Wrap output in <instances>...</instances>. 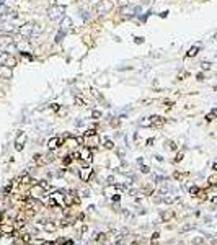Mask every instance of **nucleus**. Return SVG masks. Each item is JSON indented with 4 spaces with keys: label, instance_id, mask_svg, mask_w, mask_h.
<instances>
[{
    "label": "nucleus",
    "instance_id": "1",
    "mask_svg": "<svg viewBox=\"0 0 217 245\" xmlns=\"http://www.w3.org/2000/svg\"><path fill=\"white\" fill-rule=\"evenodd\" d=\"M65 7L64 5H52V7L47 10V17H49L51 21H56V20H60V18L65 17Z\"/></svg>",
    "mask_w": 217,
    "mask_h": 245
},
{
    "label": "nucleus",
    "instance_id": "2",
    "mask_svg": "<svg viewBox=\"0 0 217 245\" xmlns=\"http://www.w3.org/2000/svg\"><path fill=\"white\" fill-rule=\"evenodd\" d=\"M114 4H113V0H100V4L96 5V10H98L100 15H105V13H109L113 10Z\"/></svg>",
    "mask_w": 217,
    "mask_h": 245
},
{
    "label": "nucleus",
    "instance_id": "3",
    "mask_svg": "<svg viewBox=\"0 0 217 245\" xmlns=\"http://www.w3.org/2000/svg\"><path fill=\"white\" fill-rule=\"evenodd\" d=\"M33 30H34V24L33 23H25V24H21L20 26V35L21 36H25V38H29V36H33Z\"/></svg>",
    "mask_w": 217,
    "mask_h": 245
},
{
    "label": "nucleus",
    "instance_id": "4",
    "mask_svg": "<svg viewBox=\"0 0 217 245\" xmlns=\"http://www.w3.org/2000/svg\"><path fill=\"white\" fill-rule=\"evenodd\" d=\"M25 141H26V134L23 133V131H21V133H18L17 139H15V149H17L18 152L23 151V144H25Z\"/></svg>",
    "mask_w": 217,
    "mask_h": 245
},
{
    "label": "nucleus",
    "instance_id": "5",
    "mask_svg": "<svg viewBox=\"0 0 217 245\" xmlns=\"http://www.w3.org/2000/svg\"><path fill=\"white\" fill-rule=\"evenodd\" d=\"M13 77V72H11V67H7V66H0V79H8Z\"/></svg>",
    "mask_w": 217,
    "mask_h": 245
},
{
    "label": "nucleus",
    "instance_id": "6",
    "mask_svg": "<svg viewBox=\"0 0 217 245\" xmlns=\"http://www.w3.org/2000/svg\"><path fill=\"white\" fill-rule=\"evenodd\" d=\"M72 24H74V23H72V20H70L69 17H64L62 18V23H60V31L67 35V31L72 28Z\"/></svg>",
    "mask_w": 217,
    "mask_h": 245
},
{
    "label": "nucleus",
    "instance_id": "7",
    "mask_svg": "<svg viewBox=\"0 0 217 245\" xmlns=\"http://www.w3.org/2000/svg\"><path fill=\"white\" fill-rule=\"evenodd\" d=\"M136 12H139V8L137 7H131V5H126V7L121 8V13H123L124 17H132Z\"/></svg>",
    "mask_w": 217,
    "mask_h": 245
},
{
    "label": "nucleus",
    "instance_id": "8",
    "mask_svg": "<svg viewBox=\"0 0 217 245\" xmlns=\"http://www.w3.org/2000/svg\"><path fill=\"white\" fill-rule=\"evenodd\" d=\"M90 177H91V168L90 167H85V168L80 170V180L82 182H88Z\"/></svg>",
    "mask_w": 217,
    "mask_h": 245
},
{
    "label": "nucleus",
    "instance_id": "9",
    "mask_svg": "<svg viewBox=\"0 0 217 245\" xmlns=\"http://www.w3.org/2000/svg\"><path fill=\"white\" fill-rule=\"evenodd\" d=\"M78 155H80L83 160H88V162H91V159H93V155H91V152H90V149H88V147H83V149L78 152Z\"/></svg>",
    "mask_w": 217,
    "mask_h": 245
},
{
    "label": "nucleus",
    "instance_id": "10",
    "mask_svg": "<svg viewBox=\"0 0 217 245\" xmlns=\"http://www.w3.org/2000/svg\"><path fill=\"white\" fill-rule=\"evenodd\" d=\"M0 232H2L4 235L13 234V226L11 224H0Z\"/></svg>",
    "mask_w": 217,
    "mask_h": 245
},
{
    "label": "nucleus",
    "instance_id": "11",
    "mask_svg": "<svg viewBox=\"0 0 217 245\" xmlns=\"http://www.w3.org/2000/svg\"><path fill=\"white\" fill-rule=\"evenodd\" d=\"M42 191H44V190H42L41 186H33L31 188V196L34 198V200H38V198H41L42 196Z\"/></svg>",
    "mask_w": 217,
    "mask_h": 245
},
{
    "label": "nucleus",
    "instance_id": "12",
    "mask_svg": "<svg viewBox=\"0 0 217 245\" xmlns=\"http://www.w3.org/2000/svg\"><path fill=\"white\" fill-rule=\"evenodd\" d=\"M59 146H60V139H59V137H52V139H49V142H47V147H49L51 151L57 149Z\"/></svg>",
    "mask_w": 217,
    "mask_h": 245
},
{
    "label": "nucleus",
    "instance_id": "13",
    "mask_svg": "<svg viewBox=\"0 0 217 245\" xmlns=\"http://www.w3.org/2000/svg\"><path fill=\"white\" fill-rule=\"evenodd\" d=\"M5 51H7L8 54H15V53H18V46H17V43H10V44H7Z\"/></svg>",
    "mask_w": 217,
    "mask_h": 245
},
{
    "label": "nucleus",
    "instance_id": "14",
    "mask_svg": "<svg viewBox=\"0 0 217 245\" xmlns=\"http://www.w3.org/2000/svg\"><path fill=\"white\" fill-rule=\"evenodd\" d=\"M152 118V126H162L165 122V119H162L160 116H150Z\"/></svg>",
    "mask_w": 217,
    "mask_h": 245
},
{
    "label": "nucleus",
    "instance_id": "15",
    "mask_svg": "<svg viewBox=\"0 0 217 245\" xmlns=\"http://www.w3.org/2000/svg\"><path fill=\"white\" fill-rule=\"evenodd\" d=\"M8 57H10V54H8L7 51H5V53H0V66H5Z\"/></svg>",
    "mask_w": 217,
    "mask_h": 245
},
{
    "label": "nucleus",
    "instance_id": "16",
    "mask_svg": "<svg viewBox=\"0 0 217 245\" xmlns=\"http://www.w3.org/2000/svg\"><path fill=\"white\" fill-rule=\"evenodd\" d=\"M142 128H150L152 126V118H144V119H140V122H139Z\"/></svg>",
    "mask_w": 217,
    "mask_h": 245
},
{
    "label": "nucleus",
    "instance_id": "17",
    "mask_svg": "<svg viewBox=\"0 0 217 245\" xmlns=\"http://www.w3.org/2000/svg\"><path fill=\"white\" fill-rule=\"evenodd\" d=\"M36 129H38V131H41V133H42V131H46V129H47V122L39 121L38 124H36Z\"/></svg>",
    "mask_w": 217,
    "mask_h": 245
},
{
    "label": "nucleus",
    "instance_id": "18",
    "mask_svg": "<svg viewBox=\"0 0 217 245\" xmlns=\"http://www.w3.org/2000/svg\"><path fill=\"white\" fill-rule=\"evenodd\" d=\"M162 201H163V203H173V201H176V198H173V196H170V195H167V196H163V198H162Z\"/></svg>",
    "mask_w": 217,
    "mask_h": 245
},
{
    "label": "nucleus",
    "instance_id": "19",
    "mask_svg": "<svg viewBox=\"0 0 217 245\" xmlns=\"http://www.w3.org/2000/svg\"><path fill=\"white\" fill-rule=\"evenodd\" d=\"M44 31V28H42L41 24H34V30H33V35H39V33Z\"/></svg>",
    "mask_w": 217,
    "mask_h": 245
},
{
    "label": "nucleus",
    "instance_id": "20",
    "mask_svg": "<svg viewBox=\"0 0 217 245\" xmlns=\"http://www.w3.org/2000/svg\"><path fill=\"white\" fill-rule=\"evenodd\" d=\"M198 51H199V48H198V46H194V48H191V49H189V53H188V56H189V57H193V56H196V54H198Z\"/></svg>",
    "mask_w": 217,
    "mask_h": 245
},
{
    "label": "nucleus",
    "instance_id": "21",
    "mask_svg": "<svg viewBox=\"0 0 217 245\" xmlns=\"http://www.w3.org/2000/svg\"><path fill=\"white\" fill-rule=\"evenodd\" d=\"M5 66H7V67H13V66H17V61H15L13 59V57H8V61H7V64H5Z\"/></svg>",
    "mask_w": 217,
    "mask_h": 245
},
{
    "label": "nucleus",
    "instance_id": "22",
    "mask_svg": "<svg viewBox=\"0 0 217 245\" xmlns=\"http://www.w3.org/2000/svg\"><path fill=\"white\" fill-rule=\"evenodd\" d=\"M105 147H106V149H114V142H113V141H109V139H106L105 141Z\"/></svg>",
    "mask_w": 217,
    "mask_h": 245
},
{
    "label": "nucleus",
    "instance_id": "23",
    "mask_svg": "<svg viewBox=\"0 0 217 245\" xmlns=\"http://www.w3.org/2000/svg\"><path fill=\"white\" fill-rule=\"evenodd\" d=\"M173 216V214L172 213H168V211H165V213H162V219H163V220H168V219H170V217H172Z\"/></svg>",
    "mask_w": 217,
    "mask_h": 245
},
{
    "label": "nucleus",
    "instance_id": "24",
    "mask_svg": "<svg viewBox=\"0 0 217 245\" xmlns=\"http://www.w3.org/2000/svg\"><path fill=\"white\" fill-rule=\"evenodd\" d=\"M44 229H46L47 232H54V231H56V226H54V224H46Z\"/></svg>",
    "mask_w": 217,
    "mask_h": 245
},
{
    "label": "nucleus",
    "instance_id": "25",
    "mask_svg": "<svg viewBox=\"0 0 217 245\" xmlns=\"http://www.w3.org/2000/svg\"><path fill=\"white\" fill-rule=\"evenodd\" d=\"M39 186H41L42 190H49V183L46 182V180H42V182H39Z\"/></svg>",
    "mask_w": 217,
    "mask_h": 245
},
{
    "label": "nucleus",
    "instance_id": "26",
    "mask_svg": "<svg viewBox=\"0 0 217 245\" xmlns=\"http://www.w3.org/2000/svg\"><path fill=\"white\" fill-rule=\"evenodd\" d=\"M167 147H170L172 151H175V149H176V144L173 142V141H167Z\"/></svg>",
    "mask_w": 217,
    "mask_h": 245
},
{
    "label": "nucleus",
    "instance_id": "27",
    "mask_svg": "<svg viewBox=\"0 0 217 245\" xmlns=\"http://www.w3.org/2000/svg\"><path fill=\"white\" fill-rule=\"evenodd\" d=\"M82 195H83V198H88V196L91 195V191H90V190H87V188H85V190H82Z\"/></svg>",
    "mask_w": 217,
    "mask_h": 245
},
{
    "label": "nucleus",
    "instance_id": "28",
    "mask_svg": "<svg viewBox=\"0 0 217 245\" xmlns=\"http://www.w3.org/2000/svg\"><path fill=\"white\" fill-rule=\"evenodd\" d=\"M91 116H93V119H100V118H101V113H100V111H93V113H91Z\"/></svg>",
    "mask_w": 217,
    "mask_h": 245
},
{
    "label": "nucleus",
    "instance_id": "29",
    "mask_svg": "<svg viewBox=\"0 0 217 245\" xmlns=\"http://www.w3.org/2000/svg\"><path fill=\"white\" fill-rule=\"evenodd\" d=\"M140 172H142V173H149V172H150V168H149L147 165H142V167H140Z\"/></svg>",
    "mask_w": 217,
    "mask_h": 245
},
{
    "label": "nucleus",
    "instance_id": "30",
    "mask_svg": "<svg viewBox=\"0 0 217 245\" xmlns=\"http://www.w3.org/2000/svg\"><path fill=\"white\" fill-rule=\"evenodd\" d=\"M198 191H199V188H198V186H193V188L189 190V193H191V195H198Z\"/></svg>",
    "mask_w": 217,
    "mask_h": 245
},
{
    "label": "nucleus",
    "instance_id": "31",
    "mask_svg": "<svg viewBox=\"0 0 217 245\" xmlns=\"http://www.w3.org/2000/svg\"><path fill=\"white\" fill-rule=\"evenodd\" d=\"M193 227H194L193 224H188V226H185V227L181 229V232H186V231H189V229H193Z\"/></svg>",
    "mask_w": 217,
    "mask_h": 245
},
{
    "label": "nucleus",
    "instance_id": "32",
    "mask_svg": "<svg viewBox=\"0 0 217 245\" xmlns=\"http://www.w3.org/2000/svg\"><path fill=\"white\" fill-rule=\"evenodd\" d=\"M201 66H203V69H204V70H207V69L211 67V64H209V62H203Z\"/></svg>",
    "mask_w": 217,
    "mask_h": 245
},
{
    "label": "nucleus",
    "instance_id": "33",
    "mask_svg": "<svg viewBox=\"0 0 217 245\" xmlns=\"http://www.w3.org/2000/svg\"><path fill=\"white\" fill-rule=\"evenodd\" d=\"M203 239H199V237H198V239H194V244H196V245H201V244H203Z\"/></svg>",
    "mask_w": 217,
    "mask_h": 245
},
{
    "label": "nucleus",
    "instance_id": "34",
    "mask_svg": "<svg viewBox=\"0 0 217 245\" xmlns=\"http://www.w3.org/2000/svg\"><path fill=\"white\" fill-rule=\"evenodd\" d=\"M214 116H216V111H212L211 115H207V121H211V119H214Z\"/></svg>",
    "mask_w": 217,
    "mask_h": 245
},
{
    "label": "nucleus",
    "instance_id": "35",
    "mask_svg": "<svg viewBox=\"0 0 217 245\" xmlns=\"http://www.w3.org/2000/svg\"><path fill=\"white\" fill-rule=\"evenodd\" d=\"M70 162H72V159H70V157H67V159H64V164H65V165H69V164H70Z\"/></svg>",
    "mask_w": 217,
    "mask_h": 245
},
{
    "label": "nucleus",
    "instance_id": "36",
    "mask_svg": "<svg viewBox=\"0 0 217 245\" xmlns=\"http://www.w3.org/2000/svg\"><path fill=\"white\" fill-rule=\"evenodd\" d=\"M118 154L121 155V157H124V151H123V149H118Z\"/></svg>",
    "mask_w": 217,
    "mask_h": 245
},
{
    "label": "nucleus",
    "instance_id": "37",
    "mask_svg": "<svg viewBox=\"0 0 217 245\" xmlns=\"http://www.w3.org/2000/svg\"><path fill=\"white\" fill-rule=\"evenodd\" d=\"M181 159H183V154H178V155H176V162H180Z\"/></svg>",
    "mask_w": 217,
    "mask_h": 245
},
{
    "label": "nucleus",
    "instance_id": "38",
    "mask_svg": "<svg viewBox=\"0 0 217 245\" xmlns=\"http://www.w3.org/2000/svg\"><path fill=\"white\" fill-rule=\"evenodd\" d=\"M155 159H157L158 162H162V160H163V157H162V155H155Z\"/></svg>",
    "mask_w": 217,
    "mask_h": 245
},
{
    "label": "nucleus",
    "instance_id": "39",
    "mask_svg": "<svg viewBox=\"0 0 217 245\" xmlns=\"http://www.w3.org/2000/svg\"><path fill=\"white\" fill-rule=\"evenodd\" d=\"M64 245H74V242H72V240H65V244H64Z\"/></svg>",
    "mask_w": 217,
    "mask_h": 245
},
{
    "label": "nucleus",
    "instance_id": "40",
    "mask_svg": "<svg viewBox=\"0 0 217 245\" xmlns=\"http://www.w3.org/2000/svg\"><path fill=\"white\" fill-rule=\"evenodd\" d=\"M212 168H214V170H217V164H214V165H212Z\"/></svg>",
    "mask_w": 217,
    "mask_h": 245
},
{
    "label": "nucleus",
    "instance_id": "41",
    "mask_svg": "<svg viewBox=\"0 0 217 245\" xmlns=\"http://www.w3.org/2000/svg\"><path fill=\"white\" fill-rule=\"evenodd\" d=\"M131 245H139V244H137V242H132V244H131Z\"/></svg>",
    "mask_w": 217,
    "mask_h": 245
},
{
    "label": "nucleus",
    "instance_id": "42",
    "mask_svg": "<svg viewBox=\"0 0 217 245\" xmlns=\"http://www.w3.org/2000/svg\"><path fill=\"white\" fill-rule=\"evenodd\" d=\"M201 245H207V244H204V242H203V244H201Z\"/></svg>",
    "mask_w": 217,
    "mask_h": 245
},
{
    "label": "nucleus",
    "instance_id": "43",
    "mask_svg": "<svg viewBox=\"0 0 217 245\" xmlns=\"http://www.w3.org/2000/svg\"><path fill=\"white\" fill-rule=\"evenodd\" d=\"M0 20H2V15H0Z\"/></svg>",
    "mask_w": 217,
    "mask_h": 245
}]
</instances>
